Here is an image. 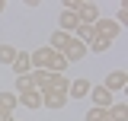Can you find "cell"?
<instances>
[{
	"mask_svg": "<svg viewBox=\"0 0 128 121\" xmlns=\"http://www.w3.org/2000/svg\"><path fill=\"white\" fill-rule=\"evenodd\" d=\"M93 32L99 35V38L112 42V38H118V35H122V26H118V22H112V19H96V22H93Z\"/></svg>",
	"mask_w": 128,
	"mask_h": 121,
	"instance_id": "1",
	"label": "cell"
},
{
	"mask_svg": "<svg viewBox=\"0 0 128 121\" xmlns=\"http://www.w3.org/2000/svg\"><path fill=\"white\" fill-rule=\"evenodd\" d=\"M96 19H99V6L96 3H80L77 6V22L80 26H93Z\"/></svg>",
	"mask_w": 128,
	"mask_h": 121,
	"instance_id": "2",
	"label": "cell"
},
{
	"mask_svg": "<svg viewBox=\"0 0 128 121\" xmlns=\"http://www.w3.org/2000/svg\"><path fill=\"white\" fill-rule=\"evenodd\" d=\"M42 105L58 112V108L67 105V92H61V89H48V92H42Z\"/></svg>",
	"mask_w": 128,
	"mask_h": 121,
	"instance_id": "3",
	"label": "cell"
},
{
	"mask_svg": "<svg viewBox=\"0 0 128 121\" xmlns=\"http://www.w3.org/2000/svg\"><path fill=\"white\" fill-rule=\"evenodd\" d=\"M70 42H74V35H67V32H61V29H58L54 35H51V38H48V48H51L54 54H64Z\"/></svg>",
	"mask_w": 128,
	"mask_h": 121,
	"instance_id": "4",
	"label": "cell"
},
{
	"mask_svg": "<svg viewBox=\"0 0 128 121\" xmlns=\"http://www.w3.org/2000/svg\"><path fill=\"white\" fill-rule=\"evenodd\" d=\"M90 89H93V86H90V80H74V83H70V89H67V99H86Z\"/></svg>",
	"mask_w": 128,
	"mask_h": 121,
	"instance_id": "5",
	"label": "cell"
},
{
	"mask_svg": "<svg viewBox=\"0 0 128 121\" xmlns=\"http://www.w3.org/2000/svg\"><path fill=\"white\" fill-rule=\"evenodd\" d=\"M125 83H128L125 70H112V73L106 76V83H102V86H106L109 92H115V89H125Z\"/></svg>",
	"mask_w": 128,
	"mask_h": 121,
	"instance_id": "6",
	"label": "cell"
},
{
	"mask_svg": "<svg viewBox=\"0 0 128 121\" xmlns=\"http://www.w3.org/2000/svg\"><path fill=\"white\" fill-rule=\"evenodd\" d=\"M83 54H86V45H83V42H77V38H74V42L67 45V51H64L67 64H77V60H83Z\"/></svg>",
	"mask_w": 128,
	"mask_h": 121,
	"instance_id": "7",
	"label": "cell"
},
{
	"mask_svg": "<svg viewBox=\"0 0 128 121\" xmlns=\"http://www.w3.org/2000/svg\"><path fill=\"white\" fill-rule=\"evenodd\" d=\"M93 102H96V108H109L112 105V92L106 89V86H93Z\"/></svg>",
	"mask_w": 128,
	"mask_h": 121,
	"instance_id": "8",
	"label": "cell"
},
{
	"mask_svg": "<svg viewBox=\"0 0 128 121\" xmlns=\"http://www.w3.org/2000/svg\"><path fill=\"white\" fill-rule=\"evenodd\" d=\"M13 70H16V76H26V73L32 70L29 54H26V51H16V58H13Z\"/></svg>",
	"mask_w": 128,
	"mask_h": 121,
	"instance_id": "9",
	"label": "cell"
},
{
	"mask_svg": "<svg viewBox=\"0 0 128 121\" xmlns=\"http://www.w3.org/2000/svg\"><path fill=\"white\" fill-rule=\"evenodd\" d=\"M58 19H61V32H67V35H70V32H77V13H70V10H61V16H58Z\"/></svg>",
	"mask_w": 128,
	"mask_h": 121,
	"instance_id": "10",
	"label": "cell"
},
{
	"mask_svg": "<svg viewBox=\"0 0 128 121\" xmlns=\"http://www.w3.org/2000/svg\"><path fill=\"white\" fill-rule=\"evenodd\" d=\"M16 105H19V96H16V92H0V108H3L6 115H13Z\"/></svg>",
	"mask_w": 128,
	"mask_h": 121,
	"instance_id": "11",
	"label": "cell"
},
{
	"mask_svg": "<svg viewBox=\"0 0 128 121\" xmlns=\"http://www.w3.org/2000/svg\"><path fill=\"white\" fill-rule=\"evenodd\" d=\"M19 105H26V108H42V92H38V89L22 92V96H19Z\"/></svg>",
	"mask_w": 128,
	"mask_h": 121,
	"instance_id": "12",
	"label": "cell"
},
{
	"mask_svg": "<svg viewBox=\"0 0 128 121\" xmlns=\"http://www.w3.org/2000/svg\"><path fill=\"white\" fill-rule=\"evenodd\" d=\"M106 118H112V121H125V118H128V105H125V102L109 105V108H106Z\"/></svg>",
	"mask_w": 128,
	"mask_h": 121,
	"instance_id": "13",
	"label": "cell"
},
{
	"mask_svg": "<svg viewBox=\"0 0 128 121\" xmlns=\"http://www.w3.org/2000/svg\"><path fill=\"white\" fill-rule=\"evenodd\" d=\"M70 64H67V58L64 54H51V64H48V73H64Z\"/></svg>",
	"mask_w": 128,
	"mask_h": 121,
	"instance_id": "14",
	"label": "cell"
},
{
	"mask_svg": "<svg viewBox=\"0 0 128 121\" xmlns=\"http://www.w3.org/2000/svg\"><path fill=\"white\" fill-rule=\"evenodd\" d=\"M35 86H32V76H16V96H22V92H32Z\"/></svg>",
	"mask_w": 128,
	"mask_h": 121,
	"instance_id": "15",
	"label": "cell"
},
{
	"mask_svg": "<svg viewBox=\"0 0 128 121\" xmlns=\"http://www.w3.org/2000/svg\"><path fill=\"white\" fill-rule=\"evenodd\" d=\"M93 38H96L93 26H77V42H83V45H90Z\"/></svg>",
	"mask_w": 128,
	"mask_h": 121,
	"instance_id": "16",
	"label": "cell"
},
{
	"mask_svg": "<svg viewBox=\"0 0 128 121\" xmlns=\"http://www.w3.org/2000/svg\"><path fill=\"white\" fill-rule=\"evenodd\" d=\"M13 58H16L13 45H0V64H13Z\"/></svg>",
	"mask_w": 128,
	"mask_h": 121,
	"instance_id": "17",
	"label": "cell"
},
{
	"mask_svg": "<svg viewBox=\"0 0 128 121\" xmlns=\"http://www.w3.org/2000/svg\"><path fill=\"white\" fill-rule=\"evenodd\" d=\"M86 48H90V51H109V48H112V42H106V38H99V35H96V38H93Z\"/></svg>",
	"mask_w": 128,
	"mask_h": 121,
	"instance_id": "18",
	"label": "cell"
},
{
	"mask_svg": "<svg viewBox=\"0 0 128 121\" xmlns=\"http://www.w3.org/2000/svg\"><path fill=\"white\" fill-rule=\"evenodd\" d=\"M99 118H106V108H90V112H86V121H99Z\"/></svg>",
	"mask_w": 128,
	"mask_h": 121,
	"instance_id": "19",
	"label": "cell"
},
{
	"mask_svg": "<svg viewBox=\"0 0 128 121\" xmlns=\"http://www.w3.org/2000/svg\"><path fill=\"white\" fill-rule=\"evenodd\" d=\"M125 19H128V10H125V6H118V13H115V19H112V22H118V26H122Z\"/></svg>",
	"mask_w": 128,
	"mask_h": 121,
	"instance_id": "20",
	"label": "cell"
},
{
	"mask_svg": "<svg viewBox=\"0 0 128 121\" xmlns=\"http://www.w3.org/2000/svg\"><path fill=\"white\" fill-rule=\"evenodd\" d=\"M10 118H13V115H6V112L0 108V121H10Z\"/></svg>",
	"mask_w": 128,
	"mask_h": 121,
	"instance_id": "21",
	"label": "cell"
},
{
	"mask_svg": "<svg viewBox=\"0 0 128 121\" xmlns=\"http://www.w3.org/2000/svg\"><path fill=\"white\" fill-rule=\"evenodd\" d=\"M3 10H6V3H3V0H0V13H3Z\"/></svg>",
	"mask_w": 128,
	"mask_h": 121,
	"instance_id": "22",
	"label": "cell"
},
{
	"mask_svg": "<svg viewBox=\"0 0 128 121\" xmlns=\"http://www.w3.org/2000/svg\"><path fill=\"white\" fill-rule=\"evenodd\" d=\"M99 121H112V118H99Z\"/></svg>",
	"mask_w": 128,
	"mask_h": 121,
	"instance_id": "23",
	"label": "cell"
},
{
	"mask_svg": "<svg viewBox=\"0 0 128 121\" xmlns=\"http://www.w3.org/2000/svg\"><path fill=\"white\" fill-rule=\"evenodd\" d=\"M10 121H16V118H10Z\"/></svg>",
	"mask_w": 128,
	"mask_h": 121,
	"instance_id": "24",
	"label": "cell"
}]
</instances>
